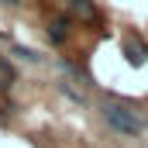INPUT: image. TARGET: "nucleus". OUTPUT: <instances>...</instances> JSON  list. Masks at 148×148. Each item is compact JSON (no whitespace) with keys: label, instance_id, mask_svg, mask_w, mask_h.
Returning <instances> with one entry per match:
<instances>
[{"label":"nucleus","instance_id":"2","mask_svg":"<svg viewBox=\"0 0 148 148\" xmlns=\"http://www.w3.org/2000/svg\"><path fill=\"white\" fill-rule=\"evenodd\" d=\"M121 52H124L127 66H134V69H141V66L148 62V45H141L134 35H124V38H121Z\"/></svg>","mask_w":148,"mask_h":148},{"label":"nucleus","instance_id":"3","mask_svg":"<svg viewBox=\"0 0 148 148\" xmlns=\"http://www.w3.org/2000/svg\"><path fill=\"white\" fill-rule=\"evenodd\" d=\"M45 35L52 45H66L69 35H73V21L66 17V14H55V17H48V24H45Z\"/></svg>","mask_w":148,"mask_h":148},{"label":"nucleus","instance_id":"8","mask_svg":"<svg viewBox=\"0 0 148 148\" xmlns=\"http://www.w3.org/2000/svg\"><path fill=\"white\" fill-rule=\"evenodd\" d=\"M0 3H7V7H21L24 0H0Z\"/></svg>","mask_w":148,"mask_h":148},{"label":"nucleus","instance_id":"4","mask_svg":"<svg viewBox=\"0 0 148 148\" xmlns=\"http://www.w3.org/2000/svg\"><path fill=\"white\" fill-rule=\"evenodd\" d=\"M14 83H17V69H14V62L0 55V90H10Z\"/></svg>","mask_w":148,"mask_h":148},{"label":"nucleus","instance_id":"5","mask_svg":"<svg viewBox=\"0 0 148 148\" xmlns=\"http://www.w3.org/2000/svg\"><path fill=\"white\" fill-rule=\"evenodd\" d=\"M66 3H69V10H73L76 17H83V21H93V14H97L93 0H66Z\"/></svg>","mask_w":148,"mask_h":148},{"label":"nucleus","instance_id":"1","mask_svg":"<svg viewBox=\"0 0 148 148\" xmlns=\"http://www.w3.org/2000/svg\"><path fill=\"white\" fill-rule=\"evenodd\" d=\"M97 114H100V121L110 127L114 134H121V138H138V134H145V117L138 110H131L127 103H117V100H103L100 107H97Z\"/></svg>","mask_w":148,"mask_h":148},{"label":"nucleus","instance_id":"7","mask_svg":"<svg viewBox=\"0 0 148 148\" xmlns=\"http://www.w3.org/2000/svg\"><path fill=\"white\" fill-rule=\"evenodd\" d=\"M59 90H62V93H66L69 100H76V103H83V97L76 93V90H73V86H69V83H59Z\"/></svg>","mask_w":148,"mask_h":148},{"label":"nucleus","instance_id":"6","mask_svg":"<svg viewBox=\"0 0 148 148\" xmlns=\"http://www.w3.org/2000/svg\"><path fill=\"white\" fill-rule=\"evenodd\" d=\"M10 48H14V52H17V55L24 59V62H38V59H41V55H35L31 48H21V45H10Z\"/></svg>","mask_w":148,"mask_h":148}]
</instances>
